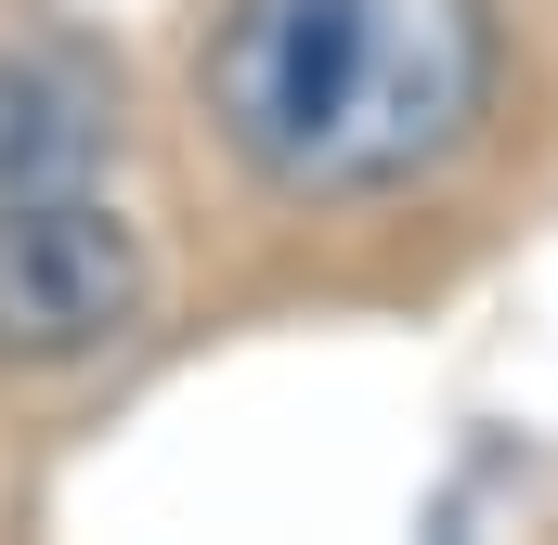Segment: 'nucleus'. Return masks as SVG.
<instances>
[{"mask_svg": "<svg viewBox=\"0 0 558 545\" xmlns=\"http://www.w3.org/2000/svg\"><path fill=\"white\" fill-rule=\"evenodd\" d=\"M494 65V0H234L208 26V131L286 208H377L481 143Z\"/></svg>", "mask_w": 558, "mask_h": 545, "instance_id": "nucleus-1", "label": "nucleus"}, {"mask_svg": "<svg viewBox=\"0 0 558 545\" xmlns=\"http://www.w3.org/2000/svg\"><path fill=\"white\" fill-rule=\"evenodd\" d=\"M131 325H143V234L92 182L0 208V364H92Z\"/></svg>", "mask_w": 558, "mask_h": 545, "instance_id": "nucleus-2", "label": "nucleus"}, {"mask_svg": "<svg viewBox=\"0 0 558 545\" xmlns=\"http://www.w3.org/2000/svg\"><path fill=\"white\" fill-rule=\"evenodd\" d=\"M105 156H118V78L78 39L13 26L0 39V208L13 195H65V182H105Z\"/></svg>", "mask_w": 558, "mask_h": 545, "instance_id": "nucleus-3", "label": "nucleus"}]
</instances>
